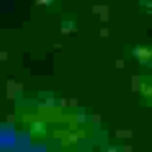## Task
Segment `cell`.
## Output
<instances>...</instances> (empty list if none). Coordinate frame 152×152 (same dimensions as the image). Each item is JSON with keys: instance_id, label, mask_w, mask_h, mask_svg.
Segmentation results:
<instances>
[{"instance_id": "6da1fadb", "label": "cell", "mask_w": 152, "mask_h": 152, "mask_svg": "<svg viewBox=\"0 0 152 152\" xmlns=\"http://www.w3.org/2000/svg\"><path fill=\"white\" fill-rule=\"evenodd\" d=\"M132 54H134V57L140 59L141 63H149L150 59H152V50L150 48H145V47H136Z\"/></svg>"}]
</instances>
